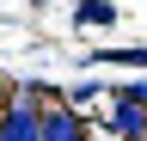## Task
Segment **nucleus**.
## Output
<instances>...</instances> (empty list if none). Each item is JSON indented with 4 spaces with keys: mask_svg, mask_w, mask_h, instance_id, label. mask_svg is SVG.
<instances>
[{
    "mask_svg": "<svg viewBox=\"0 0 147 141\" xmlns=\"http://www.w3.org/2000/svg\"><path fill=\"white\" fill-rule=\"evenodd\" d=\"M98 61H129V67H147V49H104Z\"/></svg>",
    "mask_w": 147,
    "mask_h": 141,
    "instance_id": "5",
    "label": "nucleus"
},
{
    "mask_svg": "<svg viewBox=\"0 0 147 141\" xmlns=\"http://www.w3.org/2000/svg\"><path fill=\"white\" fill-rule=\"evenodd\" d=\"M80 25H110L117 12H110V0H80V12H74Z\"/></svg>",
    "mask_w": 147,
    "mask_h": 141,
    "instance_id": "4",
    "label": "nucleus"
},
{
    "mask_svg": "<svg viewBox=\"0 0 147 141\" xmlns=\"http://www.w3.org/2000/svg\"><path fill=\"white\" fill-rule=\"evenodd\" d=\"M129 98H141V104H147V80H141V86H129Z\"/></svg>",
    "mask_w": 147,
    "mask_h": 141,
    "instance_id": "6",
    "label": "nucleus"
},
{
    "mask_svg": "<svg viewBox=\"0 0 147 141\" xmlns=\"http://www.w3.org/2000/svg\"><path fill=\"white\" fill-rule=\"evenodd\" d=\"M0 141H43V117L31 98H12V111L0 117Z\"/></svg>",
    "mask_w": 147,
    "mask_h": 141,
    "instance_id": "2",
    "label": "nucleus"
},
{
    "mask_svg": "<svg viewBox=\"0 0 147 141\" xmlns=\"http://www.w3.org/2000/svg\"><path fill=\"white\" fill-rule=\"evenodd\" d=\"M110 135L117 141H147V104L129 98V92H117L110 98Z\"/></svg>",
    "mask_w": 147,
    "mask_h": 141,
    "instance_id": "1",
    "label": "nucleus"
},
{
    "mask_svg": "<svg viewBox=\"0 0 147 141\" xmlns=\"http://www.w3.org/2000/svg\"><path fill=\"white\" fill-rule=\"evenodd\" d=\"M43 141H86L74 111H43Z\"/></svg>",
    "mask_w": 147,
    "mask_h": 141,
    "instance_id": "3",
    "label": "nucleus"
}]
</instances>
